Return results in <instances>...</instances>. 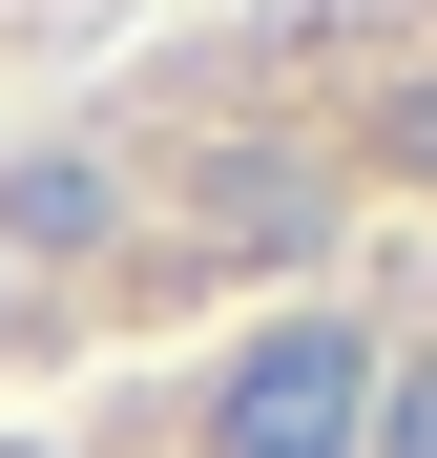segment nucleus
<instances>
[{
  "label": "nucleus",
  "mask_w": 437,
  "mask_h": 458,
  "mask_svg": "<svg viewBox=\"0 0 437 458\" xmlns=\"http://www.w3.org/2000/svg\"><path fill=\"white\" fill-rule=\"evenodd\" d=\"M0 334H21V271H0Z\"/></svg>",
  "instance_id": "5"
},
{
  "label": "nucleus",
  "mask_w": 437,
  "mask_h": 458,
  "mask_svg": "<svg viewBox=\"0 0 437 458\" xmlns=\"http://www.w3.org/2000/svg\"><path fill=\"white\" fill-rule=\"evenodd\" d=\"M416 313H437V292H416ZM416 354H437V334H416Z\"/></svg>",
  "instance_id": "6"
},
{
  "label": "nucleus",
  "mask_w": 437,
  "mask_h": 458,
  "mask_svg": "<svg viewBox=\"0 0 437 458\" xmlns=\"http://www.w3.org/2000/svg\"><path fill=\"white\" fill-rule=\"evenodd\" d=\"M396 167H437V105H396Z\"/></svg>",
  "instance_id": "4"
},
{
  "label": "nucleus",
  "mask_w": 437,
  "mask_h": 458,
  "mask_svg": "<svg viewBox=\"0 0 437 458\" xmlns=\"http://www.w3.org/2000/svg\"><path fill=\"white\" fill-rule=\"evenodd\" d=\"M354 458H437V354H375V417H354Z\"/></svg>",
  "instance_id": "3"
},
{
  "label": "nucleus",
  "mask_w": 437,
  "mask_h": 458,
  "mask_svg": "<svg viewBox=\"0 0 437 458\" xmlns=\"http://www.w3.org/2000/svg\"><path fill=\"white\" fill-rule=\"evenodd\" d=\"M354 417H375V313H271L208 375V458H354Z\"/></svg>",
  "instance_id": "1"
},
{
  "label": "nucleus",
  "mask_w": 437,
  "mask_h": 458,
  "mask_svg": "<svg viewBox=\"0 0 437 458\" xmlns=\"http://www.w3.org/2000/svg\"><path fill=\"white\" fill-rule=\"evenodd\" d=\"M105 250H125L105 146H0V271H105Z\"/></svg>",
  "instance_id": "2"
}]
</instances>
